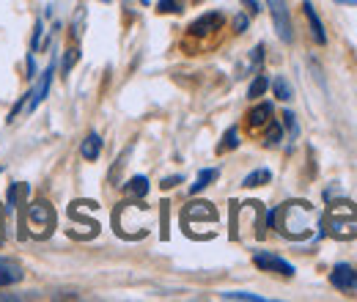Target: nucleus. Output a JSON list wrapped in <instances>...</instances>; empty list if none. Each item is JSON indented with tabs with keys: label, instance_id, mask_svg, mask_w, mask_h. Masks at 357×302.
I'll return each mask as SVG.
<instances>
[{
	"label": "nucleus",
	"instance_id": "nucleus-1",
	"mask_svg": "<svg viewBox=\"0 0 357 302\" xmlns=\"http://www.w3.org/2000/svg\"><path fill=\"white\" fill-rule=\"evenodd\" d=\"M267 222L272 228H278L286 239H311L313 228H321V212L308 204V201H289L278 209H272L267 217Z\"/></svg>",
	"mask_w": 357,
	"mask_h": 302
},
{
	"label": "nucleus",
	"instance_id": "nucleus-2",
	"mask_svg": "<svg viewBox=\"0 0 357 302\" xmlns=\"http://www.w3.org/2000/svg\"><path fill=\"white\" fill-rule=\"evenodd\" d=\"M113 225H116V234L119 236H124V239H140L151 228V209L146 204H140L137 198L124 201L113 212Z\"/></svg>",
	"mask_w": 357,
	"mask_h": 302
},
{
	"label": "nucleus",
	"instance_id": "nucleus-3",
	"mask_svg": "<svg viewBox=\"0 0 357 302\" xmlns=\"http://www.w3.org/2000/svg\"><path fill=\"white\" fill-rule=\"evenodd\" d=\"M321 217H324L327 231H330L333 236H338V239H352V236H357L355 204H347V201L333 204V206L327 209V215H321Z\"/></svg>",
	"mask_w": 357,
	"mask_h": 302
},
{
	"label": "nucleus",
	"instance_id": "nucleus-4",
	"mask_svg": "<svg viewBox=\"0 0 357 302\" xmlns=\"http://www.w3.org/2000/svg\"><path fill=\"white\" fill-rule=\"evenodd\" d=\"M181 222H184V234L192 236L198 225H218V209L209 201H192L184 206Z\"/></svg>",
	"mask_w": 357,
	"mask_h": 302
},
{
	"label": "nucleus",
	"instance_id": "nucleus-5",
	"mask_svg": "<svg viewBox=\"0 0 357 302\" xmlns=\"http://www.w3.org/2000/svg\"><path fill=\"white\" fill-rule=\"evenodd\" d=\"M28 225H31L33 236H39V239L50 236V231L55 228V209L47 201H31L28 204Z\"/></svg>",
	"mask_w": 357,
	"mask_h": 302
},
{
	"label": "nucleus",
	"instance_id": "nucleus-6",
	"mask_svg": "<svg viewBox=\"0 0 357 302\" xmlns=\"http://www.w3.org/2000/svg\"><path fill=\"white\" fill-rule=\"evenodd\" d=\"M267 8L272 14V25H275V33L289 44L294 39V28H291V14L286 8V0H267Z\"/></svg>",
	"mask_w": 357,
	"mask_h": 302
},
{
	"label": "nucleus",
	"instance_id": "nucleus-7",
	"mask_svg": "<svg viewBox=\"0 0 357 302\" xmlns=\"http://www.w3.org/2000/svg\"><path fill=\"white\" fill-rule=\"evenodd\" d=\"M253 264L261 269V272H275V275H283V278H291L294 275V266L289 261H283L280 256L269 253V250H259L253 253Z\"/></svg>",
	"mask_w": 357,
	"mask_h": 302
},
{
	"label": "nucleus",
	"instance_id": "nucleus-8",
	"mask_svg": "<svg viewBox=\"0 0 357 302\" xmlns=\"http://www.w3.org/2000/svg\"><path fill=\"white\" fill-rule=\"evenodd\" d=\"M330 283L338 289V292H357V269L352 264H335L333 272H330Z\"/></svg>",
	"mask_w": 357,
	"mask_h": 302
},
{
	"label": "nucleus",
	"instance_id": "nucleus-9",
	"mask_svg": "<svg viewBox=\"0 0 357 302\" xmlns=\"http://www.w3.org/2000/svg\"><path fill=\"white\" fill-rule=\"evenodd\" d=\"M223 22H225V17L220 11H206V14H201L198 20L190 22V36H209V33L220 31Z\"/></svg>",
	"mask_w": 357,
	"mask_h": 302
},
{
	"label": "nucleus",
	"instance_id": "nucleus-10",
	"mask_svg": "<svg viewBox=\"0 0 357 302\" xmlns=\"http://www.w3.org/2000/svg\"><path fill=\"white\" fill-rule=\"evenodd\" d=\"M22 278H25V269H22L20 261L0 259V289H6V286H17V283H22Z\"/></svg>",
	"mask_w": 357,
	"mask_h": 302
},
{
	"label": "nucleus",
	"instance_id": "nucleus-11",
	"mask_svg": "<svg viewBox=\"0 0 357 302\" xmlns=\"http://www.w3.org/2000/svg\"><path fill=\"white\" fill-rule=\"evenodd\" d=\"M52 75H55V61H50V66L45 69V75H42V83H39V91L33 93L31 91V102H28V113H33L42 102H45V96L50 93V83H52Z\"/></svg>",
	"mask_w": 357,
	"mask_h": 302
},
{
	"label": "nucleus",
	"instance_id": "nucleus-12",
	"mask_svg": "<svg viewBox=\"0 0 357 302\" xmlns=\"http://www.w3.org/2000/svg\"><path fill=\"white\" fill-rule=\"evenodd\" d=\"M303 14H305V20H308V25H311V36L316 44H327V33H324V25H321V20H319V14H316V8H313L311 0H305L303 3Z\"/></svg>",
	"mask_w": 357,
	"mask_h": 302
},
{
	"label": "nucleus",
	"instance_id": "nucleus-13",
	"mask_svg": "<svg viewBox=\"0 0 357 302\" xmlns=\"http://www.w3.org/2000/svg\"><path fill=\"white\" fill-rule=\"evenodd\" d=\"M269 119H272V105H269V102H261V105H256V107L248 113V124H250V130L267 127Z\"/></svg>",
	"mask_w": 357,
	"mask_h": 302
},
{
	"label": "nucleus",
	"instance_id": "nucleus-14",
	"mask_svg": "<svg viewBox=\"0 0 357 302\" xmlns=\"http://www.w3.org/2000/svg\"><path fill=\"white\" fill-rule=\"evenodd\" d=\"M80 154H83V160H89V163L99 160V154H102V137H99L96 132H91L89 137L80 143Z\"/></svg>",
	"mask_w": 357,
	"mask_h": 302
},
{
	"label": "nucleus",
	"instance_id": "nucleus-15",
	"mask_svg": "<svg viewBox=\"0 0 357 302\" xmlns=\"http://www.w3.org/2000/svg\"><path fill=\"white\" fill-rule=\"evenodd\" d=\"M124 190H127V195H130V198L143 201V198L149 195V179H146V176H132V179L124 184Z\"/></svg>",
	"mask_w": 357,
	"mask_h": 302
},
{
	"label": "nucleus",
	"instance_id": "nucleus-16",
	"mask_svg": "<svg viewBox=\"0 0 357 302\" xmlns=\"http://www.w3.org/2000/svg\"><path fill=\"white\" fill-rule=\"evenodd\" d=\"M218 176H220V171H218V168H204V171L198 173V179L190 184V195H198L201 190H206V187H209V184H212Z\"/></svg>",
	"mask_w": 357,
	"mask_h": 302
},
{
	"label": "nucleus",
	"instance_id": "nucleus-17",
	"mask_svg": "<svg viewBox=\"0 0 357 302\" xmlns=\"http://www.w3.org/2000/svg\"><path fill=\"white\" fill-rule=\"evenodd\" d=\"M269 179H272L269 168H256V171L248 173L242 179V187H261V184H269Z\"/></svg>",
	"mask_w": 357,
	"mask_h": 302
},
{
	"label": "nucleus",
	"instance_id": "nucleus-18",
	"mask_svg": "<svg viewBox=\"0 0 357 302\" xmlns=\"http://www.w3.org/2000/svg\"><path fill=\"white\" fill-rule=\"evenodd\" d=\"M269 86H272L275 96H278L280 102H289V99L294 96V91H291V86H289V80H286V77H275Z\"/></svg>",
	"mask_w": 357,
	"mask_h": 302
},
{
	"label": "nucleus",
	"instance_id": "nucleus-19",
	"mask_svg": "<svg viewBox=\"0 0 357 302\" xmlns=\"http://www.w3.org/2000/svg\"><path fill=\"white\" fill-rule=\"evenodd\" d=\"M280 140H283V124H278V121H272V119H269V121H267V135H264V143H267L269 149H272V146H278Z\"/></svg>",
	"mask_w": 357,
	"mask_h": 302
},
{
	"label": "nucleus",
	"instance_id": "nucleus-20",
	"mask_svg": "<svg viewBox=\"0 0 357 302\" xmlns=\"http://www.w3.org/2000/svg\"><path fill=\"white\" fill-rule=\"evenodd\" d=\"M267 88H269L267 75H256V77H253V83H250V88H248V96H250V99H259V96H264V93H267Z\"/></svg>",
	"mask_w": 357,
	"mask_h": 302
},
{
	"label": "nucleus",
	"instance_id": "nucleus-21",
	"mask_svg": "<svg viewBox=\"0 0 357 302\" xmlns=\"http://www.w3.org/2000/svg\"><path fill=\"white\" fill-rule=\"evenodd\" d=\"M239 146V130L236 127H228L223 135V143L218 146V151H231V149H236Z\"/></svg>",
	"mask_w": 357,
	"mask_h": 302
},
{
	"label": "nucleus",
	"instance_id": "nucleus-22",
	"mask_svg": "<svg viewBox=\"0 0 357 302\" xmlns=\"http://www.w3.org/2000/svg\"><path fill=\"white\" fill-rule=\"evenodd\" d=\"M223 300H242V302H264L261 294H250V292H223Z\"/></svg>",
	"mask_w": 357,
	"mask_h": 302
},
{
	"label": "nucleus",
	"instance_id": "nucleus-23",
	"mask_svg": "<svg viewBox=\"0 0 357 302\" xmlns=\"http://www.w3.org/2000/svg\"><path fill=\"white\" fill-rule=\"evenodd\" d=\"M75 61H80V50L77 47H72V50H66V58H63V63H61V72H63V77L72 72V66H75Z\"/></svg>",
	"mask_w": 357,
	"mask_h": 302
},
{
	"label": "nucleus",
	"instance_id": "nucleus-24",
	"mask_svg": "<svg viewBox=\"0 0 357 302\" xmlns=\"http://www.w3.org/2000/svg\"><path fill=\"white\" fill-rule=\"evenodd\" d=\"M157 8L162 14H178V11H184V0H160Z\"/></svg>",
	"mask_w": 357,
	"mask_h": 302
},
{
	"label": "nucleus",
	"instance_id": "nucleus-25",
	"mask_svg": "<svg viewBox=\"0 0 357 302\" xmlns=\"http://www.w3.org/2000/svg\"><path fill=\"white\" fill-rule=\"evenodd\" d=\"M83 28H86V8H80V11L75 14V20H72V36L80 39V36H83Z\"/></svg>",
	"mask_w": 357,
	"mask_h": 302
},
{
	"label": "nucleus",
	"instance_id": "nucleus-26",
	"mask_svg": "<svg viewBox=\"0 0 357 302\" xmlns=\"http://www.w3.org/2000/svg\"><path fill=\"white\" fill-rule=\"evenodd\" d=\"M280 119H283V124H286V130H289V135H291V137H297V135H300V127H297V116H294L291 110H283V116H280Z\"/></svg>",
	"mask_w": 357,
	"mask_h": 302
},
{
	"label": "nucleus",
	"instance_id": "nucleus-27",
	"mask_svg": "<svg viewBox=\"0 0 357 302\" xmlns=\"http://www.w3.org/2000/svg\"><path fill=\"white\" fill-rule=\"evenodd\" d=\"M42 47V20L33 25V39H31V52H39Z\"/></svg>",
	"mask_w": 357,
	"mask_h": 302
},
{
	"label": "nucleus",
	"instance_id": "nucleus-28",
	"mask_svg": "<svg viewBox=\"0 0 357 302\" xmlns=\"http://www.w3.org/2000/svg\"><path fill=\"white\" fill-rule=\"evenodd\" d=\"M261 61H264V44H256V50H253V55H250V66L259 69Z\"/></svg>",
	"mask_w": 357,
	"mask_h": 302
},
{
	"label": "nucleus",
	"instance_id": "nucleus-29",
	"mask_svg": "<svg viewBox=\"0 0 357 302\" xmlns=\"http://www.w3.org/2000/svg\"><path fill=\"white\" fill-rule=\"evenodd\" d=\"M234 28H236V33H245L248 31V14H236L234 17Z\"/></svg>",
	"mask_w": 357,
	"mask_h": 302
},
{
	"label": "nucleus",
	"instance_id": "nucleus-30",
	"mask_svg": "<svg viewBox=\"0 0 357 302\" xmlns=\"http://www.w3.org/2000/svg\"><path fill=\"white\" fill-rule=\"evenodd\" d=\"M181 181H184L181 176H168V179H162L160 187H162V190H171V187H176V184H181Z\"/></svg>",
	"mask_w": 357,
	"mask_h": 302
},
{
	"label": "nucleus",
	"instance_id": "nucleus-31",
	"mask_svg": "<svg viewBox=\"0 0 357 302\" xmlns=\"http://www.w3.org/2000/svg\"><path fill=\"white\" fill-rule=\"evenodd\" d=\"M242 3H245V8H248V11L253 14V17H256V14L261 11V3H259V0H242Z\"/></svg>",
	"mask_w": 357,
	"mask_h": 302
},
{
	"label": "nucleus",
	"instance_id": "nucleus-32",
	"mask_svg": "<svg viewBox=\"0 0 357 302\" xmlns=\"http://www.w3.org/2000/svg\"><path fill=\"white\" fill-rule=\"evenodd\" d=\"M335 3H344V6H357V0H335Z\"/></svg>",
	"mask_w": 357,
	"mask_h": 302
},
{
	"label": "nucleus",
	"instance_id": "nucleus-33",
	"mask_svg": "<svg viewBox=\"0 0 357 302\" xmlns=\"http://www.w3.org/2000/svg\"><path fill=\"white\" fill-rule=\"evenodd\" d=\"M140 3H143V6H149V3H151V0H140Z\"/></svg>",
	"mask_w": 357,
	"mask_h": 302
},
{
	"label": "nucleus",
	"instance_id": "nucleus-34",
	"mask_svg": "<svg viewBox=\"0 0 357 302\" xmlns=\"http://www.w3.org/2000/svg\"><path fill=\"white\" fill-rule=\"evenodd\" d=\"M102 3H110V0H102Z\"/></svg>",
	"mask_w": 357,
	"mask_h": 302
}]
</instances>
